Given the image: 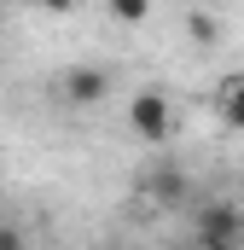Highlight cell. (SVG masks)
Here are the masks:
<instances>
[{
  "label": "cell",
  "instance_id": "2",
  "mask_svg": "<svg viewBox=\"0 0 244 250\" xmlns=\"http://www.w3.org/2000/svg\"><path fill=\"white\" fill-rule=\"evenodd\" d=\"M239 233H244V209H239V204L215 198V204L198 209V239H203V245H233Z\"/></svg>",
  "mask_w": 244,
  "mask_h": 250
},
{
  "label": "cell",
  "instance_id": "4",
  "mask_svg": "<svg viewBox=\"0 0 244 250\" xmlns=\"http://www.w3.org/2000/svg\"><path fill=\"white\" fill-rule=\"evenodd\" d=\"M215 117H221V128L244 134V76H227L215 87Z\"/></svg>",
  "mask_w": 244,
  "mask_h": 250
},
{
  "label": "cell",
  "instance_id": "1",
  "mask_svg": "<svg viewBox=\"0 0 244 250\" xmlns=\"http://www.w3.org/2000/svg\"><path fill=\"white\" fill-rule=\"evenodd\" d=\"M128 128H134L140 140L163 146V140L175 134V105H169V93H163V87H140V93L128 99Z\"/></svg>",
  "mask_w": 244,
  "mask_h": 250
},
{
  "label": "cell",
  "instance_id": "8",
  "mask_svg": "<svg viewBox=\"0 0 244 250\" xmlns=\"http://www.w3.org/2000/svg\"><path fill=\"white\" fill-rule=\"evenodd\" d=\"M0 250H29V239H23V227L0 221Z\"/></svg>",
  "mask_w": 244,
  "mask_h": 250
},
{
  "label": "cell",
  "instance_id": "6",
  "mask_svg": "<svg viewBox=\"0 0 244 250\" xmlns=\"http://www.w3.org/2000/svg\"><path fill=\"white\" fill-rule=\"evenodd\" d=\"M105 6H111L117 23H145L151 18V0H105Z\"/></svg>",
  "mask_w": 244,
  "mask_h": 250
},
{
  "label": "cell",
  "instance_id": "3",
  "mask_svg": "<svg viewBox=\"0 0 244 250\" xmlns=\"http://www.w3.org/2000/svg\"><path fill=\"white\" fill-rule=\"evenodd\" d=\"M59 93L70 105H99V99L111 93V70H105V64H76V70H64Z\"/></svg>",
  "mask_w": 244,
  "mask_h": 250
},
{
  "label": "cell",
  "instance_id": "9",
  "mask_svg": "<svg viewBox=\"0 0 244 250\" xmlns=\"http://www.w3.org/2000/svg\"><path fill=\"white\" fill-rule=\"evenodd\" d=\"M35 6H41V12H59V18H64V12H76V0H35Z\"/></svg>",
  "mask_w": 244,
  "mask_h": 250
},
{
  "label": "cell",
  "instance_id": "5",
  "mask_svg": "<svg viewBox=\"0 0 244 250\" xmlns=\"http://www.w3.org/2000/svg\"><path fill=\"white\" fill-rule=\"evenodd\" d=\"M145 192H151L157 204H181V198H186V175H181V169H157V175L145 181Z\"/></svg>",
  "mask_w": 244,
  "mask_h": 250
},
{
  "label": "cell",
  "instance_id": "7",
  "mask_svg": "<svg viewBox=\"0 0 244 250\" xmlns=\"http://www.w3.org/2000/svg\"><path fill=\"white\" fill-rule=\"evenodd\" d=\"M215 35H221V29H215V18L192 12V41H198V47H215Z\"/></svg>",
  "mask_w": 244,
  "mask_h": 250
}]
</instances>
